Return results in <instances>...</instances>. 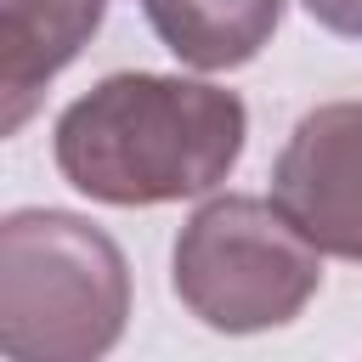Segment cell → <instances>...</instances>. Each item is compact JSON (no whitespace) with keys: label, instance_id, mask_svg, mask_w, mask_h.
Here are the masks:
<instances>
[{"label":"cell","instance_id":"cell-1","mask_svg":"<svg viewBox=\"0 0 362 362\" xmlns=\"http://www.w3.org/2000/svg\"><path fill=\"white\" fill-rule=\"evenodd\" d=\"M249 113L232 90L181 74H107L57 119V170L96 204L141 209L198 198L243 153Z\"/></svg>","mask_w":362,"mask_h":362},{"label":"cell","instance_id":"cell-2","mask_svg":"<svg viewBox=\"0 0 362 362\" xmlns=\"http://www.w3.org/2000/svg\"><path fill=\"white\" fill-rule=\"evenodd\" d=\"M130 317V272L107 232L62 209L0 226V351L11 362H90Z\"/></svg>","mask_w":362,"mask_h":362},{"label":"cell","instance_id":"cell-3","mask_svg":"<svg viewBox=\"0 0 362 362\" xmlns=\"http://www.w3.org/2000/svg\"><path fill=\"white\" fill-rule=\"evenodd\" d=\"M322 249L277 198H209L175 238V294L221 334H260L317 294Z\"/></svg>","mask_w":362,"mask_h":362},{"label":"cell","instance_id":"cell-4","mask_svg":"<svg viewBox=\"0 0 362 362\" xmlns=\"http://www.w3.org/2000/svg\"><path fill=\"white\" fill-rule=\"evenodd\" d=\"M272 198L322 255L362 260V102H322L294 124Z\"/></svg>","mask_w":362,"mask_h":362},{"label":"cell","instance_id":"cell-5","mask_svg":"<svg viewBox=\"0 0 362 362\" xmlns=\"http://www.w3.org/2000/svg\"><path fill=\"white\" fill-rule=\"evenodd\" d=\"M107 0H0V130L17 136L45 79H57L96 34Z\"/></svg>","mask_w":362,"mask_h":362},{"label":"cell","instance_id":"cell-6","mask_svg":"<svg viewBox=\"0 0 362 362\" xmlns=\"http://www.w3.org/2000/svg\"><path fill=\"white\" fill-rule=\"evenodd\" d=\"M153 34L192 68L221 74L249 62L283 17V0H141Z\"/></svg>","mask_w":362,"mask_h":362},{"label":"cell","instance_id":"cell-7","mask_svg":"<svg viewBox=\"0 0 362 362\" xmlns=\"http://www.w3.org/2000/svg\"><path fill=\"white\" fill-rule=\"evenodd\" d=\"M322 28H334V34H351V40H362V0H300Z\"/></svg>","mask_w":362,"mask_h":362}]
</instances>
